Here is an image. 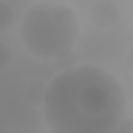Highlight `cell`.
Masks as SVG:
<instances>
[{"instance_id":"cell-1","label":"cell","mask_w":133,"mask_h":133,"mask_svg":"<svg viewBox=\"0 0 133 133\" xmlns=\"http://www.w3.org/2000/svg\"><path fill=\"white\" fill-rule=\"evenodd\" d=\"M42 114L50 133H112L127 116V94L106 69L75 64L48 81Z\"/></svg>"},{"instance_id":"cell-2","label":"cell","mask_w":133,"mask_h":133,"mask_svg":"<svg viewBox=\"0 0 133 133\" xmlns=\"http://www.w3.org/2000/svg\"><path fill=\"white\" fill-rule=\"evenodd\" d=\"M79 37L77 12L60 0H42L25 10L19 21L23 48L39 60L66 56Z\"/></svg>"},{"instance_id":"cell-3","label":"cell","mask_w":133,"mask_h":133,"mask_svg":"<svg viewBox=\"0 0 133 133\" xmlns=\"http://www.w3.org/2000/svg\"><path fill=\"white\" fill-rule=\"evenodd\" d=\"M121 19V8L114 0H96L89 6V21L98 29H112Z\"/></svg>"},{"instance_id":"cell-4","label":"cell","mask_w":133,"mask_h":133,"mask_svg":"<svg viewBox=\"0 0 133 133\" xmlns=\"http://www.w3.org/2000/svg\"><path fill=\"white\" fill-rule=\"evenodd\" d=\"M46 89H48V81H44V79H35V81H31V83L27 85V89H25V98H27V102L33 104V106H39V108H42V104H44V100H46Z\"/></svg>"},{"instance_id":"cell-5","label":"cell","mask_w":133,"mask_h":133,"mask_svg":"<svg viewBox=\"0 0 133 133\" xmlns=\"http://www.w3.org/2000/svg\"><path fill=\"white\" fill-rule=\"evenodd\" d=\"M17 23V12L8 4V0H0V33H6L15 27Z\"/></svg>"},{"instance_id":"cell-6","label":"cell","mask_w":133,"mask_h":133,"mask_svg":"<svg viewBox=\"0 0 133 133\" xmlns=\"http://www.w3.org/2000/svg\"><path fill=\"white\" fill-rule=\"evenodd\" d=\"M12 64V48L6 42H0V71H6Z\"/></svg>"},{"instance_id":"cell-7","label":"cell","mask_w":133,"mask_h":133,"mask_svg":"<svg viewBox=\"0 0 133 133\" xmlns=\"http://www.w3.org/2000/svg\"><path fill=\"white\" fill-rule=\"evenodd\" d=\"M112 133H133V118H131V116H125V121H123Z\"/></svg>"},{"instance_id":"cell-8","label":"cell","mask_w":133,"mask_h":133,"mask_svg":"<svg viewBox=\"0 0 133 133\" xmlns=\"http://www.w3.org/2000/svg\"><path fill=\"white\" fill-rule=\"evenodd\" d=\"M125 64H127V69L133 73V48L127 50V54H125Z\"/></svg>"}]
</instances>
